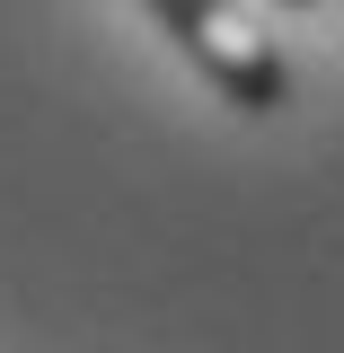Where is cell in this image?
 <instances>
[{
  "label": "cell",
  "mask_w": 344,
  "mask_h": 353,
  "mask_svg": "<svg viewBox=\"0 0 344 353\" xmlns=\"http://www.w3.org/2000/svg\"><path fill=\"white\" fill-rule=\"evenodd\" d=\"M150 9H159V27L221 80L230 106H247V115H274V106H283V53L265 44L247 0H150Z\"/></svg>",
  "instance_id": "1"
},
{
  "label": "cell",
  "mask_w": 344,
  "mask_h": 353,
  "mask_svg": "<svg viewBox=\"0 0 344 353\" xmlns=\"http://www.w3.org/2000/svg\"><path fill=\"white\" fill-rule=\"evenodd\" d=\"M292 9H309V0H292Z\"/></svg>",
  "instance_id": "2"
}]
</instances>
